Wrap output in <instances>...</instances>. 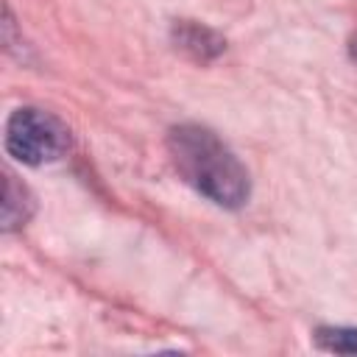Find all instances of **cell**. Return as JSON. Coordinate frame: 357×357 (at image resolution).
Listing matches in <instances>:
<instances>
[{"mask_svg": "<svg viewBox=\"0 0 357 357\" xmlns=\"http://www.w3.org/2000/svg\"><path fill=\"white\" fill-rule=\"evenodd\" d=\"M167 151L176 173L218 206L237 209L251 195V178L243 162L204 126H176L167 134Z\"/></svg>", "mask_w": 357, "mask_h": 357, "instance_id": "1", "label": "cell"}, {"mask_svg": "<svg viewBox=\"0 0 357 357\" xmlns=\"http://www.w3.org/2000/svg\"><path fill=\"white\" fill-rule=\"evenodd\" d=\"M33 212V198L31 192L14 181L11 173H6V181H3V206H0V215H3V229L11 231V229H20L25 226V220L31 218Z\"/></svg>", "mask_w": 357, "mask_h": 357, "instance_id": "3", "label": "cell"}, {"mask_svg": "<svg viewBox=\"0 0 357 357\" xmlns=\"http://www.w3.org/2000/svg\"><path fill=\"white\" fill-rule=\"evenodd\" d=\"M315 343L335 354H357V329L351 326H324L315 335Z\"/></svg>", "mask_w": 357, "mask_h": 357, "instance_id": "5", "label": "cell"}, {"mask_svg": "<svg viewBox=\"0 0 357 357\" xmlns=\"http://www.w3.org/2000/svg\"><path fill=\"white\" fill-rule=\"evenodd\" d=\"M349 50H351V59L357 61V33L351 36V45H349Z\"/></svg>", "mask_w": 357, "mask_h": 357, "instance_id": "6", "label": "cell"}, {"mask_svg": "<svg viewBox=\"0 0 357 357\" xmlns=\"http://www.w3.org/2000/svg\"><path fill=\"white\" fill-rule=\"evenodd\" d=\"M176 42L184 50H190L195 59H212V56H218L223 50V39L215 36L209 28L195 25V22H181L176 28Z\"/></svg>", "mask_w": 357, "mask_h": 357, "instance_id": "4", "label": "cell"}, {"mask_svg": "<svg viewBox=\"0 0 357 357\" xmlns=\"http://www.w3.org/2000/svg\"><path fill=\"white\" fill-rule=\"evenodd\" d=\"M6 151L22 165H47L70 151V128L50 112L22 106L6 123Z\"/></svg>", "mask_w": 357, "mask_h": 357, "instance_id": "2", "label": "cell"}]
</instances>
